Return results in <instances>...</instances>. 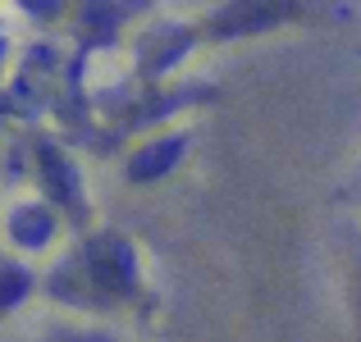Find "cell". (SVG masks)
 <instances>
[{
  "mask_svg": "<svg viewBox=\"0 0 361 342\" xmlns=\"http://www.w3.org/2000/svg\"><path fill=\"white\" fill-rule=\"evenodd\" d=\"M92 279L106 292H128L133 288V255L123 242H97L92 246Z\"/></svg>",
  "mask_w": 361,
  "mask_h": 342,
  "instance_id": "6da1fadb",
  "label": "cell"
},
{
  "mask_svg": "<svg viewBox=\"0 0 361 342\" xmlns=\"http://www.w3.org/2000/svg\"><path fill=\"white\" fill-rule=\"evenodd\" d=\"M14 237L23 246H42L46 237H51V215H46V210H32V205H27V210H18L14 215Z\"/></svg>",
  "mask_w": 361,
  "mask_h": 342,
  "instance_id": "7a4b0ae2",
  "label": "cell"
},
{
  "mask_svg": "<svg viewBox=\"0 0 361 342\" xmlns=\"http://www.w3.org/2000/svg\"><path fill=\"white\" fill-rule=\"evenodd\" d=\"M178 151H183V141H165V146H151V151H142V156L137 160H133V169H128V174L133 178H156L160 174V169H169V156H178Z\"/></svg>",
  "mask_w": 361,
  "mask_h": 342,
  "instance_id": "3957f363",
  "label": "cell"
},
{
  "mask_svg": "<svg viewBox=\"0 0 361 342\" xmlns=\"http://www.w3.org/2000/svg\"><path fill=\"white\" fill-rule=\"evenodd\" d=\"M46 174H51V187H55V196H60V201H73V187H69V178H64V169H60V156H55V151H46Z\"/></svg>",
  "mask_w": 361,
  "mask_h": 342,
  "instance_id": "277c9868",
  "label": "cell"
},
{
  "mask_svg": "<svg viewBox=\"0 0 361 342\" xmlns=\"http://www.w3.org/2000/svg\"><path fill=\"white\" fill-rule=\"evenodd\" d=\"M23 288H27V279H23V274H14V270H5V274H0V310H5L9 301H18V297H23Z\"/></svg>",
  "mask_w": 361,
  "mask_h": 342,
  "instance_id": "5b68a950",
  "label": "cell"
},
{
  "mask_svg": "<svg viewBox=\"0 0 361 342\" xmlns=\"http://www.w3.org/2000/svg\"><path fill=\"white\" fill-rule=\"evenodd\" d=\"M55 342H101V338H82V334H64V338H55Z\"/></svg>",
  "mask_w": 361,
  "mask_h": 342,
  "instance_id": "8992f818",
  "label": "cell"
}]
</instances>
